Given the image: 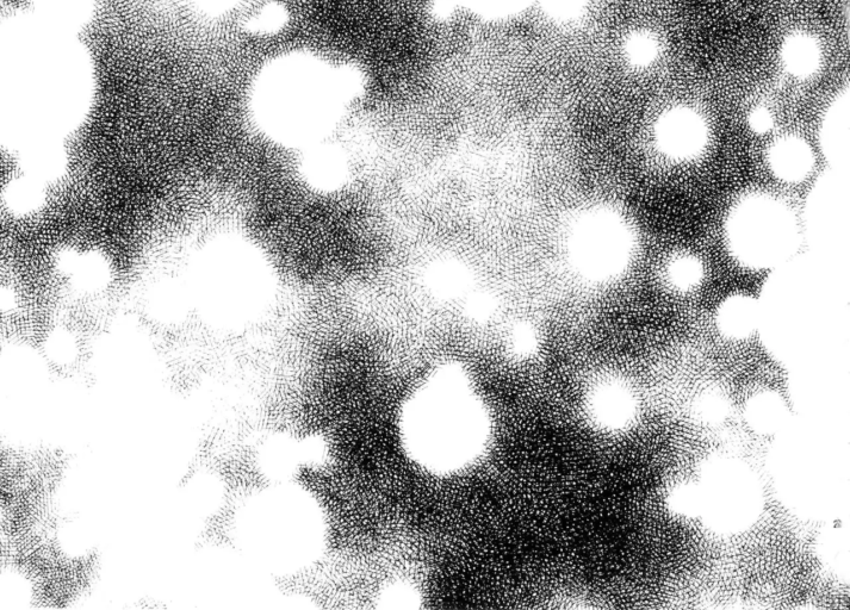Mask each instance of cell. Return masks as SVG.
<instances>
[{
    "instance_id": "obj_1",
    "label": "cell",
    "mask_w": 850,
    "mask_h": 610,
    "mask_svg": "<svg viewBox=\"0 0 850 610\" xmlns=\"http://www.w3.org/2000/svg\"><path fill=\"white\" fill-rule=\"evenodd\" d=\"M783 56L786 67L797 77L811 76L820 66V48L808 35L790 37L785 43Z\"/></svg>"
}]
</instances>
